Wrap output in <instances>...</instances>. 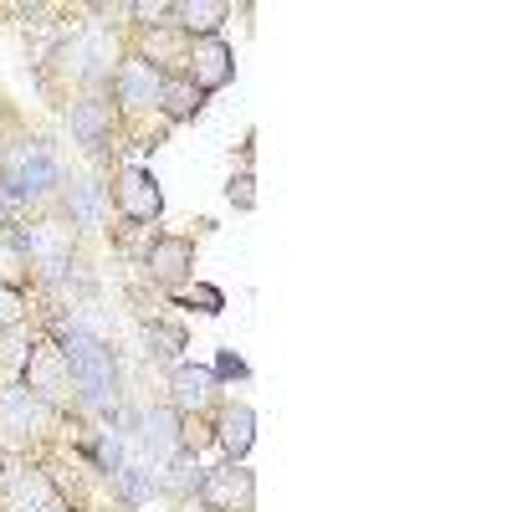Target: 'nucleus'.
<instances>
[{
    "label": "nucleus",
    "mask_w": 512,
    "mask_h": 512,
    "mask_svg": "<svg viewBox=\"0 0 512 512\" xmlns=\"http://www.w3.org/2000/svg\"><path fill=\"white\" fill-rule=\"evenodd\" d=\"M16 221H21V210H16V200H11L6 190H0V231H11Z\"/></svg>",
    "instance_id": "c85d7f7f"
},
{
    "label": "nucleus",
    "mask_w": 512,
    "mask_h": 512,
    "mask_svg": "<svg viewBox=\"0 0 512 512\" xmlns=\"http://www.w3.org/2000/svg\"><path fill=\"white\" fill-rule=\"evenodd\" d=\"M195 497L205 512H256V477L241 461H221L200 477Z\"/></svg>",
    "instance_id": "f8f14e48"
},
{
    "label": "nucleus",
    "mask_w": 512,
    "mask_h": 512,
    "mask_svg": "<svg viewBox=\"0 0 512 512\" xmlns=\"http://www.w3.org/2000/svg\"><path fill=\"white\" fill-rule=\"evenodd\" d=\"M31 344H36V328L31 323H11L6 333H0V384H21L26 359H31Z\"/></svg>",
    "instance_id": "412c9836"
},
{
    "label": "nucleus",
    "mask_w": 512,
    "mask_h": 512,
    "mask_svg": "<svg viewBox=\"0 0 512 512\" xmlns=\"http://www.w3.org/2000/svg\"><path fill=\"white\" fill-rule=\"evenodd\" d=\"M144 344H149V359L180 364V354H185V328H180V323H164V318H149V323H144Z\"/></svg>",
    "instance_id": "5701e85b"
},
{
    "label": "nucleus",
    "mask_w": 512,
    "mask_h": 512,
    "mask_svg": "<svg viewBox=\"0 0 512 512\" xmlns=\"http://www.w3.org/2000/svg\"><path fill=\"white\" fill-rule=\"evenodd\" d=\"M221 374H236V379H241V374H246V364H241L236 354H221V369H216V379H221Z\"/></svg>",
    "instance_id": "c756f323"
},
{
    "label": "nucleus",
    "mask_w": 512,
    "mask_h": 512,
    "mask_svg": "<svg viewBox=\"0 0 512 512\" xmlns=\"http://www.w3.org/2000/svg\"><path fill=\"white\" fill-rule=\"evenodd\" d=\"M251 144H256V139H246V149H241V169H236L231 185H226V195H231L236 210H251V205H256V190H251V154H256V149H251Z\"/></svg>",
    "instance_id": "a878e982"
},
{
    "label": "nucleus",
    "mask_w": 512,
    "mask_h": 512,
    "mask_svg": "<svg viewBox=\"0 0 512 512\" xmlns=\"http://www.w3.org/2000/svg\"><path fill=\"white\" fill-rule=\"evenodd\" d=\"M123 57H128L123 31L98 21V26H82V31L57 41V47L47 52V62H41V82H47L52 93L67 88V98H77V93H108L113 72L123 67Z\"/></svg>",
    "instance_id": "f257e3e1"
},
{
    "label": "nucleus",
    "mask_w": 512,
    "mask_h": 512,
    "mask_svg": "<svg viewBox=\"0 0 512 512\" xmlns=\"http://www.w3.org/2000/svg\"><path fill=\"white\" fill-rule=\"evenodd\" d=\"M0 507L6 512H67L62 492L52 487V477L41 472V461H31V456H6V472H0Z\"/></svg>",
    "instance_id": "1a4fd4ad"
},
{
    "label": "nucleus",
    "mask_w": 512,
    "mask_h": 512,
    "mask_svg": "<svg viewBox=\"0 0 512 512\" xmlns=\"http://www.w3.org/2000/svg\"><path fill=\"white\" fill-rule=\"evenodd\" d=\"M139 267H144V282H149V287L175 292V287L190 282V272H195V241H190V236H154L149 251L139 256Z\"/></svg>",
    "instance_id": "ddd939ff"
},
{
    "label": "nucleus",
    "mask_w": 512,
    "mask_h": 512,
    "mask_svg": "<svg viewBox=\"0 0 512 512\" xmlns=\"http://www.w3.org/2000/svg\"><path fill=\"white\" fill-rule=\"evenodd\" d=\"M159 210H164V195H159L154 175L144 164H123L113 175V216L123 226H154Z\"/></svg>",
    "instance_id": "9b49d317"
},
{
    "label": "nucleus",
    "mask_w": 512,
    "mask_h": 512,
    "mask_svg": "<svg viewBox=\"0 0 512 512\" xmlns=\"http://www.w3.org/2000/svg\"><path fill=\"white\" fill-rule=\"evenodd\" d=\"M0 287L6 292H31L36 277H31V262H26V246H21V226L0 231Z\"/></svg>",
    "instance_id": "aec40b11"
},
{
    "label": "nucleus",
    "mask_w": 512,
    "mask_h": 512,
    "mask_svg": "<svg viewBox=\"0 0 512 512\" xmlns=\"http://www.w3.org/2000/svg\"><path fill=\"white\" fill-rule=\"evenodd\" d=\"M62 415L41 405L26 384H0V456H41L57 441Z\"/></svg>",
    "instance_id": "39448f33"
},
{
    "label": "nucleus",
    "mask_w": 512,
    "mask_h": 512,
    "mask_svg": "<svg viewBox=\"0 0 512 512\" xmlns=\"http://www.w3.org/2000/svg\"><path fill=\"white\" fill-rule=\"evenodd\" d=\"M41 333L57 338V349L72 369V390H77V405L82 415H113L118 420V405H123V379H118V354L108 338L98 333H82L72 323H57V318H41Z\"/></svg>",
    "instance_id": "f03ea898"
},
{
    "label": "nucleus",
    "mask_w": 512,
    "mask_h": 512,
    "mask_svg": "<svg viewBox=\"0 0 512 512\" xmlns=\"http://www.w3.org/2000/svg\"><path fill=\"white\" fill-rule=\"evenodd\" d=\"M134 57H144L149 67H159L164 77H185V62H190V36L180 26H154V31H139V47H128Z\"/></svg>",
    "instance_id": "dca6fc26"
},
{
    "label": "nucleus",
    "mask_w": 512,
    "mask_h": 512,
    "mask_svg": "<svg viewBox=\"0 0 512 512\" xmlns=\"http://www.w3.org/2000/svg\"><path fill=\"white\" fill-rule=\"evenodd\" d=\"M205 108V93L195 88L190 77H164V88H159V118L164 123H185Z\"/></svg>",
    "instance_id": "4be33fe9"
},
{
    "label": "nucleus",
    "mask_w": 512,
    "mask_h": 512,
    "mask_svg": "<svg viewBox=\"0 0 512 512\" xmlns=\"http://www.w3.org/2000/svg\"><path fill=\"white\" fill-rule=\"evenodd\" d=\"M185 77L195 82L200 93H221L226 82L236 77L231 47H226L221 36H200V41H190V62H185Z\"/></svg>",
    "instance_id": "2eb2a0df"
},
{
    "label": "nucleus",
    "mask_w": 512,
    "mask_h": 512,
    "mask_svg": "<svg viewBox=\"0 0 512 512\" xmlns=\"http://www.w3.org/2000/svg\"><path fill=\"white\" fill-rule=\"evenodd\" d=\"M16 226H21V246H26V262H31L36 287L41 292H57L72 277V267H77L82 236L67 226L62 210H36V216H26Z\"/></svg>",
    "instance_id": "20e7f679"
},
{
    "label": "nucleus",
    "mask_w": 512,
    "mask_h": 512,
    "mask_svg": "<svg viewBox=\"0 0 512 512\" xmlns=\"http://www.w3.org/2000/svg\"><path fill=\"white\" fill-rule=\"evenodd\" d=\"M216 405H221L216 369L185 364V359L169 369V410H175V415H216Z\"/></svg>",
    "instance_id": "4468645a"
},
{
    "label": "nucleus",
    "mask_w": 512,
    "mask_h": 512,
    "mask_svg": "<svg viewBox=\"0 0 512 512\" xmlns=\"http://www.w3.org/2000/svg\"><path fill=\"white\" fill-rule=\"evenodd\" d=\"M62 118H67V128H72V144H82L93 159L98 154H108V144H118V108H113V98L108 93H77V98H67L62 103Z\"/></svg>",
    "instance_id": "9d476101"
},
{
    "label": "nucleus",
    "mask_w": 512,
    "mask_h": 512,
    "mask_svg": "<svg viewBox=\"0 0 512 512\" xmlns=\"http://www.w3.org/2000/svg\"><path fill=\"white\" fill-rule=\"evenodd\" d=\"M226 16H231L226 0H175L169 26H180L190 41H200V36H221V21Z\"/></svg>",
    "instance_id": "6ab92c4d"
},
{
    "label": "nucleus",
    "mask_w": 512,
    "mask_h": 512,
    "mask_svg": "<svg viewBox=\"0 0 512 512\" xmlns=\"http://www.w3.org/2000/svg\"><path fill=\"white\" fill-rule=\"evenodd\" d=\"M210 441H216L210 415H180V456H200Z\"/></svg>",
    "instance_id": "b1692460"
},
{
    "label": "nucleus",
    "mask_w": 512,
    "mask_h": 512,
    "mask_svg": "<svg viewBox=\"0 0 512 512\" xmlns=\"http://www.w3.org/2000/svg\"><path fill=\"white\" fill-rule=\"evenodd\" d=\"M134 446L159 466V461H175L180 456V415L169 410V405H149V410H139V431H134Z\"/></svg>",
    "instance_id": "f3484780"
},
{
    "label": "nucleus",
    "mask_w": 512,
    "mask_h": 512,
    "mask_svg": "<svg viewBox=\"0 0 512 512\" xmlns=\"http://www.w3.org/2000/svg\"><path fill=\"white\" fill-rule=\"evenodd\" d=\"M169 297H175L180 308H195V303H200V313H221V308H226V297H221L216 287H205V282H180Z\"/></svg>",
    "instance_id": "393cba45"
},
{
    "label": "nucleus",
    "mask_w": 512,
    "mask_h": 512,
    "mask_svg": "<svg viewBox=\"0 0 512 512\" xmlns=\"http://www.w3.org/2000/svg\"><path fill=\"white\" fill-rule=\"evenodd\" d=\"M11 323H26V297H21V292H6V287H0V333H6Z\"/></svg>",
    "instance_id": "cd10ccee"
},
{
    "label": "nucleus",
    "mask_w": 512,
    "mask_h": 512,
    "mask_svg": "<svg viewBox=\"0 0 512 512\" xmlns=\"http://www.w3.org/2000/svg\"><path fill=\"white\" fill-rule=\"evenodd\" d=\"M52 210H62L77 236H98V231L113 226V180H103V175H67Z\"/></svg>",
    "instance_id": "0eeeda50"
},
{
    "label": "nucleus",
    "mask_w": 512,
    "mask_h": 512,
    "mask_svg": "<svg viewBox=\"0 0 512 512\" xmlns=\"http://www.w3.org/2000/svg\"><path fill=\"white\" fill-rule=\"evenodd\" d=\"M67 180V169L52 149V139H41V134H21L0 149V190H6L21 210V221L36 216V210H52L57 205V190Z\"/></svg>",
    "instance_id": "7ed1b4c3"
},
{
    "label": "nucleus",
    "mask_w": 512,
    "mask_h": 512,
    "mask_svg": "<svg viewBox=\"0 0 512 512\" xmlns=\"http://www.w3.org/2000/svg\"><path fill=\"white\" fill-rule=\"evenodd\" d=\"M159 88H164V72H159V67H149L144 57L128 52V57H123V67L113 72L108 98H113V108H118V118H123V123L144 128L149 118H159ZM159 123H164V118H159Z\"/></svg>",
    "instance_id": "6e6552de"
},
{
    "label": "nucleus",
    "mask_w": 512,
    "mask_h": 512,
    "mask_svg": "<svg viewBox=\"0 0 512 512\" xmlns=\"http://www.w3.org/2000/svg\"><path fill=\"white\" fill-rule=\"evenodd\" d=\"M0 512H6V507H0Z\"/></svg>",
    "instance_id": "2f4dec72"
},
{
    "label": "nucleus",
    "mask_w": 512,
    "mask_h": 512,
    "mask_svg": "<svg viewBox=\"0 0 512 512\" xmlns=\"http://www.w3.org/2000/svg\"><path fill=\"white\" fill-rule=\"evenodd\" d=\"M169 11H175V0H134L128 6V21L139 31H154V26H169Z\"/></svg>",
    "instance_id": "bb28decb"
},
{
    "label": "nucleus",
    "mask_w": 512,
    "mask_h": 512,
    "mask_svg": "<svg viewBox=\"0 0 512 512\" xmlns=\"http://www.w3.org/2000/svg\"><path fill=\"white\" fill-rule=\"evenodd\" d=\"M210 425H216V446L226 451V461H246V451L256 441V410L246 400H221Z\"/></svg>",
    "instance_id": "a211bd4d"
},
{
    "label": "nucleus",
    "mask_w": 512,
    "mask_h": 512,
    "mask_svg": "<svg viewBox=\"0 0 512 512\" xmlns=\"http://www.w3.org/2000/svg\"><path fill=\"white\" fill-rule=\"evenodd\" d=\"M21 384H26V390H31L41 405H47V410H57L62 420H67L72 410L82 415L77 390H72V369H67V359H62V349H57V338L36 333V344H31V359H26Z\"/></svg>",
    "instance_id": "423d86ee"
},
{
    "label": "nucleus",
    "mask_w": 512,
    "mask_h": 512,
    "mask_svg": "<svg viewBox=\"0 0 512 512\" xmlns=\"http://www.w3.org/2000/svg\"><path fill=\"white\" fill-rule=\"evenodd\" d=\"M0 472H6V456H0Z\"/></svg>",
    "instance_id": "7c9ffc66"
}]
</instances>
